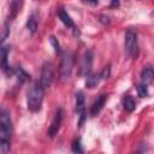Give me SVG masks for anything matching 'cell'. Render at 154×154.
Wrapping results in <instances>:
<instances>
[{
  "instance_id": "cell-11",
  "label": "cell",
  "mask_w": 154,
  "mask_h": 154,
  "mask_svg": "<svg viewBox=\"0 0 154 154\" xmlns=\"http://www.w3.org/2000/svg\"><path fill=\"white\" fill-rule=\"evenodd\" d=\"M91 63H93V52L91 51H87L83 58V64H82V71L83 73L87 76L88 73H90V69H91Z\"/></svg>"
},
{
  "instance_id": "cell-19",
  "label": "cell",
  "mask_w": 154,
  "mask_h": 154,
  "mask_svg": "<svg viewBox=\"0 0 154 154\" xmlns=\"http://www.w3.org/2000/svg\"><path fill=\"white\" fill-rule=\"evenodd\" d=\"M16 73H17V76H18V79H20V82H24V81L29 77L20 67H17V69H16Z\"/></svg>"
},
{
  "instance_id": "cell-6",
  "label": "cell",
  "mask_w": 154,
  "mask_h": 154,
  "mask_svg": "<svg viewBox=\"0 0 154 154\" xmlns=\"http://www.w3.org/2000/svg\"><path fill=\"white\" fill-rule=\"evenodd\" d=\"M63 116H64L63 109L61 108H58L57 112H55V116H54V118H53V120L51 123V126H49V129L47 131V134H48L49 137L53 138L58 134V131L60 129V125H61V122H63Z\"/></svg>"
},
{
  "instance_id": "cell-18",
  "label": "cell",
  "mask_w": 154,
  "mask_h": 154,
  "mask_svg": "<svg viewBox=\"0 0 154 154\" xmlns=\"http://www.w3.org/2000/svg\"><path fill=\"white\" fill-rule=\"evenodd\" d=\"M8 34H10V28H8V24L5 23V24H4V28H2V30H1V34H0V45L5 41V38L8 36Z\"/></svg>"
},
{
  "instance_id": "cell-21",
  "label": "cell",
  "mask_w": 154,
  "mask_h": 154,
  "mask_svg": "<svg viewBox=\"0 0 154 154\" xmlns=\"http://www.w3.org/2000/svg\"><path fill=\"white\" fill-rule=\"evenodd\" d=\"M51 42H52V45L54 46V49H55V52L57 53H59L60 52V47H59V43H58V41L55 40V37H51Z\"/></svg>"
},
{
  "instance_id": "cell-8",
  "label": "cell",
  "mask_w": 154,
  "mask_h": 154,
  "mask_svg": "<svg viewBox=\"0 0 154 154\" xmlns=\"http://www.w3.org/2000/svg\"><path fill=\"white\" fill-rule=\"evenodd\" d=\"M8 52H10V46L0 47V69L6 73L11 72V66L8 65V61H7Z\"/></svg>"
},
{
  "instance_id": "cell-16",
  "label": "cell",
  "mask_w": 154,
  "mask_h": 154,
  "mask_svg": "<svg viewBox=\"0 0 154 154\" xmlns=\"http://www.w3.org/2000/svg\"><path fill=\"white\" fill-rule=\"evenodd\" d=\"M137 94H138L140 97H147L149 95V93H148V85L140 83L137 85Z\"/></svg>"
},
{
  "instance_id": "cell-13",
  "label": "cell",
  "mask_w": 154,
  "mask_h": 154,
  "mask_svg": "<svg viewBox=\"0 0 154 154\" xmlns=\"http://www.w3.org/2000/svg\"><path fill=\"white\" fill-rule=\"evenodd\" d=\"M26 28H28V30H29L31 34H35V32H36V30H37V19H36V14H35V13H31V14L28 17Z\"/></svg>"
},
{
  "instance_id": "cell-10",
  "label": "cell",
  "mask_w": 154,
  "mask_h": 154,
  "mask_svg": "<svg viewBox=\"0 0 154 154\" xmlns=\"http://www.w3.org/2000/svg\"><path fill=\"white\" fill-rule=\"evenodd\" d=\"M153 76H154V72H153L152 65L144 66L143 70H142V72H141V83L148 85L153 81Z\"/></svg>"
},
{
  "instance_id": "cell-2",
  "label": "cell",
  "mask_w": 154,
  "mask_h": 154,
  "mask_svg": "<svg viewBox=\"0 0 154 154\" xmlns=\"http://www.w3.org/2000/svg\"><path fill=\"white\" fill-rule=\"evenodd\" d=\"M43 95H45L43 87L40 84V82H34L28 91V97H26L28 109L31 112H38L42 107Z\"/></svg>"
},
{
  "instance_id": "cell-14",
  "label": "cell",
  "mask_w": 154,
  "mask_h": 154,
  "mask_svg": "<svg viewBox=\"0 0 154 154\" xmlns=\"http://www.w3.org/2000/svg\"><path fill=\"white\" fill-rule=\"evenodd\" d=\"M100 75H95V73H88L87 75V79H85V87L87 88H94L96 87V84L100 81Z\"/></svg>"
},
{
  "instance_id": "cell-3",
  "label": "cell",
  "mask_w": 154,
  "mask_h": 154,
  "mask_svg": "<svg viewBox=\"0 0 154 154\" xmlns=\"http://www.w3.org/2000/svg\"><path fill=\"white\" fill-rule=\"evenodd\" d=\"M124 48L129 57L136 58L138 55V42H137V32L134 29H129L125 34Z\"/></svg>"
},
{
  "instance_id": "cell-1",
  "label": "cell",
  "mask_w": 154,
  "mask_h": 154,
  "mask_svg": "<svg viewBox=\"0 0 154 154\" xmlns=\"http://www.w3.org/2000/svg\"><path fill=\"white\" fill-rule=\"evenodd\" d=\"M12 122L10 112L6 108H0V154H8L11 149Z\"/></svg>"
},
{
  "instance_id": "cell-15",
  "label": "cell",
  "mask_w": 154,
  "mask_h": 154,
  "mask_svg": "<svg viewBox=\"0 0 154 154\" xmlns=\"http://www.w3.org/2000/svg\"><path fill=\"white\" fill-rule=\"evenodd\" d=\"M123 106H124V108H125L128 112H132V111L135 109V107H136V102H135V100L132 99V96L128 95V96H125V97L123 99Z\"/></svg>"
},
{
  "instance_id": "cell-4",
  "label": "cell",
  "mask_w": 154,
  "mask_h": 154,
  "mask_svg": "<svg viewBox=\"0 0 154 154\" xmlns=\"http://www.w3.org/2000/svg\"><path fill=\"white\" fill-rule=\"evenodd\" d=\"M72 67H73V57L70 52H64L61 57V63H60V76L63 81H66L71 77L72 73Z\"/></svg>"
},
{
  "instance_id": "cell-17",
  "label": "cell",
  "mask_w": 154,
  "mask_h": 154,
  "mask_svg": "<svg viewBox=\"0 0 154 154\" xmlns=\"http://www.w3.org/2000/svg\"><path fill=\"white\" fill-rule=\"evenodd\" d=\"M72 152H73V154H83V148H82L79 138H77L72 142Z\"/></svg>"
},
{
  "instance_id": "cell-9",
  "label": "cell",
  "mask_w": 154,
  "mask_h": 154,
  "mask_svg": "<svg viewBox=\"0 0 154 154\" xmlns=\"http://www.w3.org/2000/svg\"><path fill=\"white\" fill-rule=\"evenodd\" d=\"M106 100H107V95H105V94H101L96 97V100L93 102L91 108H90V114L93 117L97 116L101 112V109L103 108V105L106 103Z\"/></svg>"
},
{
  "instance_id": "cell-22",
  "label": "cell",
  "mask_w": 154,
  "mask_h": 154,
  "mask_svg": "<svg viewBox=\"0 0 154 154\" xmlns=\"http://www.w3.org/2000/svg\"><path fill=\"white\" fill-rule=\"evenodd\" d=\"M11 5H12V6H13V7H14V6H18V5H19V4H18V2H12V4H11ZM11 11H12V12H13V14H12V16H14V14H16V10H14V8H12V10H11Z\"/></svg>"
},
{
  "instance_id": "cell-5",
  "label": "cell",
  "mask_w": 154,
  "mask_h": 154,
  "mask_svg": "<svg viewBox=\"0 0 154 154\" xmlns=\"http://www.w3.org/2000/svg\"><path fill=\"white\" fill-rule=\"evenodd\" d=\"M54 79V69L53 65L48 61H46L42 65L41 69V77H40V84L43 87V89L49 88L52 85V82Z\"/></svg>"
},
{
  "instance_id": "cell-23",
  "label": "cell",
  "mask_w": 154,
  "mask_h": 154,
  "mask_svg": "<svg viewBox=\"0 0 154 154\" xmlns=\"http://www.w3.org/2000/svg\"><path fill=\"white\" fill-rule=\"evenodd\" d=\"M111 5H112V6H118V5H119V4H118V2H114V1H113V2H112V4H111Z\"/></svg>"
},
{
  "instance_id": "cell-20",
  "label": "cell",
  "mask_w": 154,
  "mask_h": 154,
  "mask_svg": "<svg viewBox=\"0 0 154 154\" xmlns=\"http://www.w3.org/2000/svg\"><path fill=\"white\" fill-rule=\"evenodd\" d=\"M99 75H100V78H107V77L109 76V66H106V67L102 70V72L99 73Z\"/></svg>"
},
{
  "instance_id": "cell-12",
  "label": "cell",
  "mask_w": 154,
  "mask_h": 154,
  "mask_svg": "<svg viewBox=\"0 0 154 154\" xmlns=\"http://www.w3.org/2000/svg\"><path fill=\"white\" fill-rule=\"evenodd\" d=\"M58 16H59V18H60V20L67 26V28H73L75 26V24H73V20H72V18H71V16L66 12V11H64V8H60L59 11H58Z\"/></svg>"
},
{
  "instance_id": "cell-7",
  "label": "cell",
  "mask_w": 154,
  "mask_h": 154,
  "mask_svg": "<svg viewBox=\"0 0 154 154\" xmlns=\"http://www.w3.org/2000/svg\"><path fill=\"white\" fill-rule=\"evenodd\" d=\"M76 112L79 114V125H82L85 119V102L84 95L81 91L76 94Z\"/></svg>"
}]
</instances>
